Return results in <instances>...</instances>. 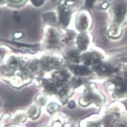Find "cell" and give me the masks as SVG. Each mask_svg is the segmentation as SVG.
Instances as JSON below:
<instances>
[{"label": "cell", "mask_w": 127, "mask_h": 127, "mask_svg": "<svg viewBox=\"0 0 127 127\" xmlns=\"http://www.w3.org/2000/svg\"><path fill=\"white\" fill-rule=\"evenodd\" d=\"M57 3L56 11L59 24L66 28L70 23L75 2L74 0H60Z\"/></svg>", "instance_id": "obj_2"}, {"label": "cell", "mask_w": 127, "mask_h": 127, "mask_svg": "<svg viewBox=\"0 0 127 127\" xmlns=\"http://www.w3.org/2000/svg\"><path fill=\"white\" fill-rule=\"evenodd\" d=\"M31 4L35 7H40L43 6L46 0H29Z\"/></svg>", "instance_id": "obj_12"}, {"label": "cell", "mask_w": 127, "mask_h": 127, "mask_svg": "<svg viewBox=\"0 0 127 127\" xmlns=\"http://www.w3.org/2000/svg\"><path fill=\"white\" fill-rule=\"evenodd\" d=\"M82 60L85 64L90 65L98 64L100 61V58L97 53H87L82 56Z\"/></svg>", "instance_id": "obj_7"}, {"label": "cell", "mask_w": 127, "mask_h": 127, "mask_svg": "<svg viewBox=\"0 0 127 127\" xmlns=\"http://www.w3.org/2000/svg\"><path fill=\"white\" fill-rule=\"evenodd\" d=\"M96 0H85V6L86 8H91L93 3L96 1Z\"/></svg>", "instance_id": "obj_15"}, {"label": "cell", "mask_w": 127, "mask_h": 127, "mask_svg": "<svg viewBox=\"0 0 127 127\" xmlns=\"http://www.w3.org/2000/svg\"><path fill=\"white\" fill-rule=\"evenodd\" d=\"M59 108V105L56 103H52L49 105L47 106V109L49 111L50 113H53L56 111H57Z\"/></svg>", "instance_id": "obj_13"}, {"label": "cell", "mask_w": 127, "mask_h": 127, "mask_svg": "<svg viewBox=\"0 0 127 127\" xmlns=\"http://www.w3.org/2000/svg\"><path fill=\"white\" fill-rule=\"evenodd\" d=\"M29 0H6V5L10 8L20 9L23 7Z\"/></svg>", "instance_id": "obj_8"}, {"label": "cell", "mask_w": 127, "mask_h": 127, "mask_svg": "<svg viewBox=\"0 0 127 127\" xmlns=\"http://www.w3.org/2000/svg\"><path fill=\"white\" fill-rule=\"evenodd\" d=\"M110 12L112 29L114 30L109 34L112 35L116 29L115 37L120 36L121 26L127 19V0H111Z\"/></svg>", "instance_id": "obj_1"}, {"label": "cell", "mask_w": 127, "mask_h": 127, "mask_svg": "<svg viewBox=\"0 0 127 127\" xmlns=\"http://www.w3.org/2000/svg\"><path fill=\"white\" fill-rule=\"evenodd\" d=\"M74 73L78 75H86L89 73V70L85 66H75L72 68Z\"/></svg>", "instance_id": "obj_10"}, {"label": "cell", "mask_w": 127, "mask_h": 127, "mask_svg": "<svg viewBox=\"0 0 127 127\" xmlns=\"http://www.w3.org/2000/svg\"><path fill=\"white\" fill-rule=\"evenodd\" d=\"M119 127H126V126H123V125H122V126H120Z\"/></svg>", "instance_id": "obj_18"}, {"label": "cell", "mask_w": 127, "mask_h": 127, "mask_svg": "<svg viewBox=\"0 0 127 127\" xmlns=\"http://www.w3.org/2000/svg\"><path fill=\"white\" fill-rule=\"evenodd\" d=\"M43 41L49 47H57L65 41L63 30L57 26L45 25L43 28Z\"/></svg>", "instance_id": "obj_3"}, {"label": "cell", "mask_w": 127, "mask_h": 127, "mask_svg": "<svg viewBox=\"0 0 127 127\" xmlns=\"http://www.w3.org/2000/svg\"><path fill=\"white\" fill-rule=\"evenodd\" d=\"M75 102H74V101H71V102L69 103V104H68V106H69V108H74V107H75Z\"/></svg>", "instance_id": "obj_16"}, {"label": "cell", "mask_w": 127, "mask_h": 127, "mask_svg": "<svg viewBox=\"0 0 127 127\" xmlns=\"http://www.w3.org/2000/svg\"><path fill=\"white\" fill-rule=\"evenodd\" d=\"M42 20L45 25L56 26L59 24L57 12L55 10L45 11L42 14Z\"/></svg>", "instance_id": "obj_6"}, {"label": "cell", "mask_w": 127, "mask_h": 127, "mask_svg": "<svg viewBox=\"0 0 127 127\" xmlns=\"http://www.w3.org/2000/svg\"><path fill=\"white\" fill-rule=\"evenodd\" d=\"M67 57L73 62H78L79 60V54L76 50L74 49H69L66 53Z\"/></svg>", "instance_id": "obj_11"}, {"label": "cell", "mask_w": 127, "mask_h": 127, "mask_svg": "<svg viewBox=\"0 0 127 127\" xmlns=\"http://www.w3.org/2000/svg\"><path fill=\"white\" fill-rule=\"evenodd\" d=\"M6 4V0H0V6H2Z\"/></svg>", "instance_id": "obj_17"}, {"label": "cell", "mask_w": 127, "mask_h": 127, "mask_svg": "<svg viewBox=\"0 0 127 127\" xmlns=\"http://www.w3.org/2000/svg\"><path fill=\"white\" fill-rule=\"evenodd\" d=\"M96 70L97 73L103 75L112 74V73L115 71L113 67L104 64L97 65L96 67Z\"/></svg>", "instance_id": "obj_9"}, {"label": "cell", "mask_w": 127, "mask_h": 127, "mask_svg": "<svg viewBox=\"0 0 127 127\" xmlns=\"http://www.w3.org/2000/svg\"><path fill=\"white\" fill-rule=\"evenodd\" d=\"M38 109H37L36 107H34L33 108H32L30 110V115L31 117L34 118V117H37L38 116Z\"/></svg>", "instance_id": "obj_14"}, {"label": "cell", "mask_w": 127, "mask_h": 127, "mask_svg": "<svg viewBox=\"0 0 127 127\" xmlns=\"http://www.w3.org/2000/svg\"><path fill=\"white\" fill-rule=\"evenodd\" d=\"M91 15L86 9H81L77 13L75 19L76 29L79 32L87 31L91 27Z\"/></svg>", "instance_id": "obj_4"}, {"label": "cell", "mask_w": 127, "mask_h": 127, "mask_svg": "<svg viewBox=\"0 0 127 127\" xmlns=\"http://www.w3.org/2000/svg\"><path fill=\"white\" fill-rule=\"evenodd\" d=\"M91 35L86 32H80L76 36V43L78 48L81 51H84L87 49L90 43Z\"/></svg>", "instance_id": "obj_5"}]
</instances>
